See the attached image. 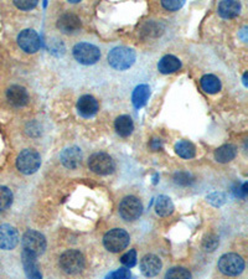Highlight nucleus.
Instances as JSON below:
<instances>
[{"instance_id":"20e7f679","label":"nucleus","mask_w":248,"mask_h":279,"mask_svg":"<svg viewBox=\"0 0 248 279\" xmlns=\"http://www.w3.org/2000/svg\"><path fill=\"white\" fill-rule=\"evenodd\" d=\"M21 243L25 252H29L36 257L42 255L46 250V238L40 232L34 230H29L24 233Z\"/></svg>"},{"instance_id":"393cba45","label":"nucleus","mask_w":248,"mask_h":279,"mask_svg":"<svg viewBox=\"0 0 248 279\" xmlns=\"http://www.w3.org/2000/svg\"><path fill=\"white\" fill-rule=\"evenodd\" d=\"M175 151L179 157L184 158V159H191L196 154L195 145L193 143L188 142V140H180V142H177L175 145Z\"/></svg>"},{"instance_id":"cd10ccee","label":"nucleus","mask_w":248,"mask_h":279,"mask_svg":"<svg viewBox=\"0 0 248 279\" xmlns=\"http://www.w3.org/2000/svg\"><path fill=\"white\" fill-rule=\"evenodd\" d=\"M174 180H175L177 185L188 186L194 182V176L190 173H188V171H177L174 175Z\"/></svg>"},{"instance_id":"a211bd4d","label":"nucleus","mask_w":248,"mask_h":279,"mask_svg":"<svg viewBox=\"0 0 248 279\" xmlns=\"http://www.w3.org/2000/svg\"><path fill=\"white\" fill-rule=\"evenodd\" d=\"M220 16L225 19H232L241 13V4L235 0H225L219 4Z\"/></svg>"},{"instance_id":"a878e982","label":"nucleus","mask_w":248,"mask_h":279,"mask_svg":"<svg viewBox=\"0 0 248 279\" xmlns=\"http://www.w3.org/2000/svg\"><path fill=\"white\" fill-rule=\"evenodd\" d=\"M13 202V193L5 186H0V212L10 207Z\"/></svg>"},{"instance_id":"f03ea898","label":"nucleus","mask_w":248,"mask_h":279,"mask_svg":"<svg viewBox=\"0 0 248 279\" xmlns=\"http://www.w3.org/2000/svg\"><path fill=\"white\" fill-rule=\"evenodd\" d=\"M129 237L128 232L122 230V228H113L109 232H107L103 237V244L109 252H120L128 247Z\"/></svg>"},{"instance_id":"0eeeda50","label":"nucleus","mask_w":248,"mask_h":279,"mask_svg":"<svg viewBox=\"0 0 248 279\" xmlns=\"http://www.w3.org/2000/svg\"><path fill=\"white\" fill-rule=\"evenodd\" d=\"M217 266H219L220 272L233 277V275H238L243 272L244 261L241 256L236 255V253H227L219 259Z\"/></svg>"},{"instance_id":"6e6552de","label":"nucleus","mask_w":248,"mask_h":279,"mask_svg":"<svg viewBox=\"0 0 248 279\" xmlns=\"http://www.w3.org/2000/svg\"><path fill=\"white\" fill-rule=\"evenodd\" d=\"M89 169L96 174L100 175H108L114 171V162L108 154L106 153H96L89 157L88 159Z\"/></svg>"},{"instance_id":"b1692460","label":"nucleus","mask_w":248,"mask_h":279,"mask_svg":"<svg viewBox=\"0 0 248 279\" xmlns=\"http://www.w3.org/2000/svg\"><path fill=\"white\" fill-rule=\"evenodd\" d=\"M201 83L202 89H204L206 93H210V95H213V93H217L221 89V82H220L219 78L213 75H205L204 77L200 81Z\"/></svg>"},{"instance_id":"4be33fe9","label":"nucleus","mask_w":248,"mask_h":279,"mask_svg":"<svg viewBox=\"0 0 248 279\" xmlns=\"http://www.w3.org/2000/svg\"><path fill=\"white\" fill-rule=\"evenodd\" d=\"M236 154H237V148L235 145L225 144L215 151V159L219 163H228L235 159Z\"/></svg>"},{"instance_id":"423d86ee","label":"nucleus","mask_w":248,"mask_h":279,"mask_svg":"<svg viewBox=\"0 0 248 279\" xmlns=\"http://www.w3.org/2000/svg\"><path fill=\"white\" fill-rule=\"evenodd\" d=\"M73 56L80 64L95 65L100 61L101 51L97 46L88 44V42H80L73 47Z\"/></svg>"},{"instance_id":"bb28decb","label":"nucleus","mask_w":248,"mask_h":279,"mask_svg":"<svg viewBox=\"0 0 248 279\" xmlns=\"http://www.w3.org/2000/svg\"><path fill=\"white\" fill-rule=\"evenodd\" d=\"M165 279H191V274L186 268L174 267L169 269L165 274Z\"/></svg>"},{"instance_id":"9b49d317","label":"nucleus","mask_w":248,"mask_h":279,"mask_svg":"<svg viewBox=\"0 0 248 279\" xmlns=\"http://www.w3.org/2000/svg\"><path fill=\"white\" fill-rule=\"evenodd\" d=\"M19 243V233L15 227L10 225H0V248L14 250Z\"/></svg>"},{"instance_id":"39448f33","label":"nucleus","mask_w":248,"mask_h":279,"mask_svg":"<svg viewBox=\"0 0 248 279\" xmlns=\"http://www.w3.org/2000/svg\"><path fill=\"white\" fill-rule=\"evenodd\" d=\"M60 267L67 274H77L84 268V257L78 251H66L60 257Z\"/></svg>"},{"instance_id":"1a4fd4ad","label":"nucleus","mask_w":248,"mask_h":279,"mask_svg":"<svg viewBox=\"0 0 248 279\" xmlns=\"http://www.w3.org/2000/svg\"><path fill=\"white\" fill-rule=\"evenodd\" d=\"M119 213L126 221H135L143 213L142 202L134 196L124 197L119 205Z\"/></svg>"},{"instance_id":"f8f14e48","label":"nucleus","mask_w":248,"mask_h":279,"mask_svg":"<svg viewBox=\"0 0 248 279\" xmlns=\"http://www.w3.org/2000/svg\"><path fill=\"white\" fill-rule=\"evenodd\" d=\"M57 27L60 29L61 33L71 35V34H76L81 29V20L75 14L66 13L58 18Z\"/></svg>"},{"instance_id":"c756f323","label":"nucleus","mask_w":248,"mask_h":279,"mask_svg":"<svg viewBox=\"0 0 248 279\" xmlns=\"http://www.w3.org/2000/svg\"><path fill=\"white\" fill-rule=\"evenodd\" d=\"M120 262H122L123 266H126V268L134 267L137 264V252H135V250H131L126 255H123L122 258H120Z\"/></svg>"},{"instance_id":"72a5a7b5","label":"nucleus","mask_w":248,"mask_h":279,"mask_svg":"<svg viewBox=\"0 0 248 279\" xmlns=\"http://www.w3.org/2000/svg\"><path fill=\"white\" fill-rule=\"evenodd\" d=\"M162 5L166 10L175 11L179 10L184 5V2H177V0H169L168 2V0H164V2H162Z\"/></svg>"},{"instance_id":"6ab92c4d","label":"nucleus","mask_w":248,"mask_h":279,"mask_svg":"<svg viewBox=\"0 0 248 279\" xmlns=\"http://www.w3.org/2000/svg\"><path fill=\"white\" fill-rule=\"evenodd\" d=\"M150 97V87L148 84H139L135 87L133 96H132V102H133L135 108H142L148 102Z\"/></svg>"},{"instance_id":"f3484780","label":"nucleus","mask_w":248,"mask_h":279,"mask_svg":"<svg viewBox=\"0 0 248 279\" xmlns=\"http://www.w3.org/2000/svg\"><path fill=\"white\" fill-rule=\"evenodd\" d=\"M81 160H82V153H81V149L77 148V146L65 149L61 154L62 164L69 169L77 168L81 164Z\"/></svg>"},{"instance_id":"4468645a","label":"nucleus","mask_w":248,"mask_h":279,"mask_svg":"<svg viewBox=\"0 0 248 279\" xmlns=\"http://www.w3.org/2000/svg\"><path fill=\"white\" fill-rule=\"evenodd\" d=\"M162 261L155 255H146L140 261V270L145 277H155L162 270Z\"/></svg>"},{"instance_id":"473e14b6","label":"nucleus","mask_w":248,"mask_h":279,"mask_svg":"<svg viewBox=\"0 0 248 279\" xmlns=\"http://www.w3.org/2000/svg\"><path fill=\"white\" fill-rule=\"evenodd\" d=\"M225 200H226V197L221 193H213L207 196V201H210L211 204L215 205V206H221L225 202Z\"/></svg>"},{"instance_id":"5701e85b","label":"nucleus","mask_w":248,"mask_h":279,"mask_svg":"<svg viewBox=\"0 0 248 279\" xmlns=\"http://www.w3.org/2000/svg\"><path fill=\"white\" fill-rule=\"evenodd\" d=\"M155 211L159 216H169L174 212V204L169 196L162 195L157 199L155 202Z\"/></svg>"},{"instance_id":"2eb2a0df","label":"nucleus","mask_w":248,"mask_h":279,"mask_svg":"<svg viewBox=\"0 0 248 279\" xmlns=\"http://www.w3.org/2000/svg\"><path fill=\"white\" fill-rule=\"evenodd\" d=\"M98 108H100V106H98L97 100H96L93 96L84 95L80 98V100H78L77 102L78 113L84 118L93 117V115L97 113Z\"/></svg>"},{"instance_id":"f257e3e1","label":"nucleus","mask_w":248,"mask_h":279,"mask_svg":"<svg viewBox=\"0 0 248 279\" xmlns=\"http://www.w3.org/2000/svg\"><path fill=\"white\" fill-rule=\"evenodd\" d=\"M135 52L126 46H118L112 49L108 53V64L115 70L124 71L133 66L135 62Z\"/></svg>"},{"instance_id":"aec40b11","label":"nucleus","mask_w":248,"mask_h":279,"mask_svg":"<svg viewBox=\"0 0 248 279\" xmlns=\"http://www.w3.org/2000/svg\"><path fill=\"white\" fill-rule=\"evenodd\" d=\"M180 67H181V62H180L179 58L173 55L164 56V57H162V60L159 61V64H158V70L162 73H164V75L179 71Z\"/></svg>"},{"instance_id":"9d476101","label":"nucleus","mask_w":248,"mask_h":279,"mask_svg":"<svg viewBox=\"0 0 248 279\" xmlns=\"http://www.w3.org/2000/svg\"><path fill=\"white\" fill-rule=\"evenodd\" d=\"M19 46L27 53H35L40 49V38L33 29L22 30L18 36Z\"/></svg>"},{"instance_id":"f704fd0d","label":"nucleus","mask_w":248,"mask_h":279,"mask_svg":"<svg viewBox=\"0 0 248 279\" xmlns=\"http://www.w3.org/2000/svg\"><path fill=\"white\" fill-rule=\"evenodd\" d=\"M150 146L153 150H159L162 148V142H160V139H153L150 143Z\"/></svg>"},{"instance_id":"7ed1b4c3","label":"nucleus","mask_w":248,"mask_h":279,"mask_svg":"<svg viewBox=\"0 0 248 279\" xmlns=\"http://www.w3.org/2000/svg\"><path fill=\"white\" fill-rule=\"evenodd\" d=\"M41 165V158L38 151L33 150V149H25L19 154L18 159H16V166L20 170V173L30 174L36 173Z\"/></svg>"},{"instance_id":"c85d7f7f","label":"nucleus","mask_w":248,"mask_h":279,"mask_svg":"<svg viewBox=\"0 0 248 279\" xmlns=\"http://www.w3.org/2000/svg\"><path fill=\"white\" fill-rule=\"evenodd\" d=\"M219 243H220L219 237H217L216 235H213V233H210V235H207L206 237L204 238L202 246H204V248L207 251V252H213V251L219 247Z\"/></svg>"},{"instance_id":"2f4dec72","label":"nucleus","mask_w":248,"mask_h":279,"mask_svg":"<svg viewBox=\"0 0 248 279\" xmlns=\"http://www.w3.org/2000/svg\"><path fill=\"white\" fill-rule=\"evenodd\" d=\"M14 4H15L16 8H19L21 10H30L34 9L38 5V0H20V2L15 0Z\"/></svg>"},{"instance_id":"7c9ffc66","label":"nucleus","mask_w":248,"mask_h":279,"mask_svg":"<svg viewBox=\"0 0 248 279\" xmlns=\"http://www.w3.org/2000/svg\"><path fill=\"white\" fill-rule=\"evenodd\" d=\"M131 278V272L128 268H119L115 272H111L107 275L106 279H129Z\"/></svg>"},{"instance_id":"dca6fc26","label":"nucleus","mask_w":248,"mask_h":279,"mask_svg":"<svg viewBox=\"0 0 248 279\" xmlns=\"http://www.w3.org/2000/svg\"><path fill=\"white\" fill-rule=\"evenodd\" d=\"M7 98L9 101V103L13 104V106L22 107L29 101V95H27V91L24 87L14 84V86H10L8 88Z\"/></svg>"},{"instance_id":"ddd939ff","label":"nucleus","mask_w":248,"mask_h":279,"mask_svg":"<svg viewBox=\"0 0 248 279\" xmlns=\"http://www.w3.org/2000/svg\"><path fill=\"white\" fill-rule=\"evenodd\" d=\"M22 266H24L25 274H26L27 279H41V272L40 267H39L38 259H36V256L31 255L29 252H25L22 251Z\"/></svg>"},{"instance_id":"412c9836","label":"nucleus","mask_w":248,"mask_h":279,"mask_svg":"<svg viewBox=\"0 0 248 279\" xmlns=\"http://www.w3.org/2000/svg\"><path fill=\"white\" fill-rule=\"evenodd\" d=\"M114 127L117 133L120 135V137H129L132 134L134 129V124L132 118L129 115H119V117L115 119Z\"/></svg>"}]
</instances>
